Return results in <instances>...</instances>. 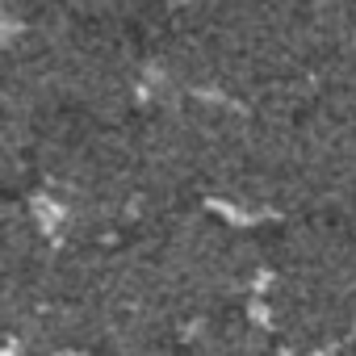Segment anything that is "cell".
<instances>
[{"label": "cell", "instance_id": "1", "mask_svg": "<svg viewBox=\"0 0 356 356\" xmlns=\"http://www.w3.org/2000/svg\"><path fill=\"white\" fill-rule=\"evenodd\" d=\"M143 47L168 80L268 109H298L348 63L339 0H163Z\"/></svg>", "mask_w": 356, "mask_h": 356}, {"label": "cell", "instance_id": "2", "mask_svg": "<svg viewBox=\"0 0 356 356\" xmlns=\"http://www.w3.org/2000/svg\"><path fill=\"white\" fill-rule=\"evenodd\" d=\"M151 59L130 30L88 22L55 0H5V163L22 172L63 113L130 122L147 97Z\"/></svg>", "mask_w": 356, "mask_h": 356}, {"label": "cell", "instance_id": "3", "mask_svg": "<svg viewBox=\"0 0 356 356\" xmlns=\"http://www.w3.org/2000/svg\"><path fill=\"white\" fill-rule=\"evenodd\" d=\"M22 181L42 222L80 248H113L168 214V197L151 172L138 126L63 113L38 138ZM17 181V185H22Z\"/></svg>", "mask_w": 356, "mask_h": 356}, {"label": "cell", "instance_id": "4", "mask_svg": "<svg viewBox=\"0 0 356 356\" xmlns=\"http://www.w3.org/2000/svg\"><path fill=\"white\" fill-rule=\"evenodd\" d=\"M252 314L285 356L356 348V231L331 218L285 222L264 252Z\"/></svg>", "mask_w": 356, "mask_h": 356}, {"label": "cell", "instance_id": "5", "mask_svg": "<svg viewBox=\"0 0 356 356\" xmlns=\"http://www.w3.org/2000/svg\"><path fill=\"white\" fill-rule=\"evenodd\" d=\"M306 218L356 231V63L331 67L293 109Z\"/></svg>", "mask_w": 356, "mask_h": 356}, {"label": "cell", "instance_id": "6", "mask_svg": "<svg viewBox=\"0 0 356 356\" xmlns=\"http://www.w3.org/2000/svg\"><path fill=\"white\" fill-rule=\"evenodd\" d=\"M181 356H285V352L252 310H235L197 327Z\"/></svg>", "mask_w": 356, "mask_h": 356}, {"label": "cell", "instance_id": "7", "mask_svg": "<svg viewBox=\"0 0 356 356\" xmlns=\"http://www.w3.org/2000/svg\"><path fill=\"white\" fill-rule=\"evenodd\" d=\"M55 5L88 17V22H101V26H118V30H130L134 22L147 17L151 0H55Z\"/></svg>", "mask_w": 356, "mask_h": 356}, {"label": "cell", "instance_id": "8", "mask_svg": "<svg viewBox=\"0 0 356 356\" xmlns=\"http://www.w3.org/2000/svg\"><path fill=\"white\" fill-rule=\"evenodd\" d=\"M343 5V38H348V63H356V0H339Z\"/></svg>", "mask_w": 356, "mask_h": 356}, {"label": "cell", "instance_id": "9", "mask_svg": "<svg viewBox=\"0 0 356 356\" xmlns=\"http://www.w3.org/2000/svg\"><path fill=\"white\" fill-rule=\"evenodd\" d=\"M343 356H356V348H352V352H343Z\"/></svg>", "mask_w": 356, "mask_h": 356}]
</instances>
